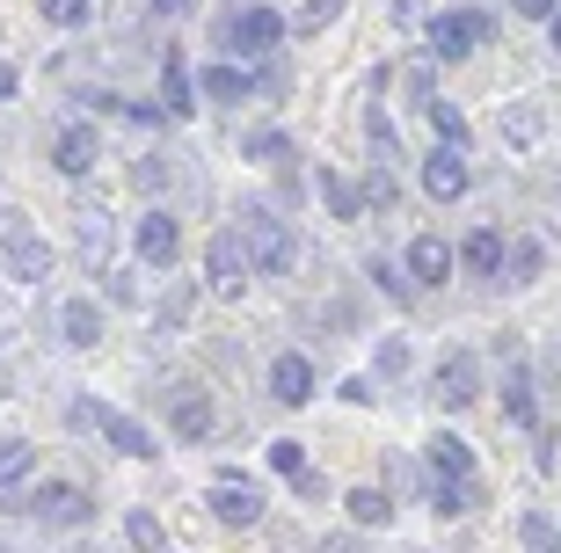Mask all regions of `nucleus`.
Listing matches in <instances>:
<instances>
[{
	"mask_svg": "<svg viewBox=\"0 0 561 553\" xmlns=\"http://www.w3.org/2000/svg\"><path fill=\"white\" fill-rule=\"evenodd\" d=\"M431 131H437V146H453V153L467 146V117H459L453 103H431Z\"/></svg>",
	"mask_w": 561,
	"mask_h": 553,
	"instance_id": "26",
	"label": "nucleus"
},
{
	"mask_svg": "<svg viewBox=\"0 0 561 553\" xmlns=\"http://www.w3.org/2000/svg\"><path fill=\"white\" fill-rule=\"evenodd\" d=\"M459 263L474 269V277H503V263H511V241H503L496 226H474V233L459 241Z\"/></svg>",
	"mask_w": 561,
	"mask_h": 553,
	"instance_id": "12",
	"label": "nucleus"
},
{
	"mask_svg": "<svg viewBox=\"0 0 561 553\" xmlns=\"http://www.w3.org/2000/svg\"><path fill=\"white\" fill-rule=\"evenodd\" d=\"M263 73H241V66H205V103H241Z\"/></svg>",
	"mask_w": 561,
	"mask_h": 553,
	"instance_id": "20",
	"label": "nucleus"
},
{
	"mask_svg": "<svg viewBox=\"0 0 561 553\" xmlns=\"http://www.w3.org/2000/svg\"><path fill=\"white\" fill-rule=\"evenodd\" d=\"M423 459H431L437 481H467V473H474V445H459V437H445V430L423 445Z\"/></svg>",
	"mask_w": 561,
	"mask_h": 553,
	"instance_id": "18",
	"label": "nucleus"
},
{
	"mask_svg": "<svg viewBox=\"0 0 561 553\" xmlns=\"http://www.w3.org/2000/svg\"><path fill=\"white\" fill-rule=\"evenodd\" d=\"M30 466H37V451L22 445V437H8V445H0V495L15 488V481H22V473H30Z\"/></svg>",
	"mask_w": 561,
	"mask_h": 553,
	"instance_id": "23",
	"label": "nucleus"
},
{
	"mask_svg": "<svg viewBox=\"0 0 561 553\" xmlns=\"http://www.w3.org/2000/svg\"><path fill=\"white\" fill-rule=\"evenodd\" d=\"M271 466H277V473H291V481H299V473H307V451L291 445V437H277V445H271Z\"/></svg>",
	"mask_w": 561,
	"mask_h": 553,
	"instance_id": "34",
	"label": "nucleus"
},
{
	"mask_svg": "<svg viewBox=\"0 0 561 553\" xmlns=\"http://www.w3.org/2000/svg\"><path fill=\"white\" fill-rule=\"evenodd\" d=\"M321 205H329V219H357V211H365V189H357L351 175L321 168Z\"/></svg>",
	"mask_w": 561,
	"mask_h": 553,
	"instance_id": "19",
	"label": "nucleus"
},
{
	"mask_svg": "<svg viewBox=\"0 0 561 553\" xmlns=\"http://www.w3.org/2000/svg\"><path fill=\"white\" fill-rule=\"evenodd\" d=\"M379 371H387V379H394V371H409V349H401V343H379Z\"/></svg>",
	"mask_w": 561,
	"mask_h": 553,
	"instance_id": "39",
	"label": "nucleus"
},
{
	"mask_svg": "<svg viewBox=\"0 0 561 553\" xmlns=\"http://www.w3.org/2000/svg\"><path fill=\"white\" fill-rule=\"evenodd\" d=\"M518 532H525V553H561V532H554V517H540V510H533V517L518 525Z\"/></svg>",
	"mask_w": 561,
	"mask_h": 553,
	"instance_id": "31",
	"label": "nucleus"
},
{
	"mask_svg": "<svg viewBox=\"0 0 561 553\" xmlns=\"http://www.w3.org/2000/svg\"><path fill=\"white\" fill-rule=\"evenodd\" d=\"M161 110L168 117H190V110H197V88H190L183 51H161Z\"/></svg>",
	"mask_w": 561,
	"mask_h": 553,
	"instance_id": "15",
	"label": "nucleus"
},
{
	"mask_svg": "<svg viewBox=\"0 0 561 553\" xmlns=\"http://www.w3.org/2000/svg\"><path fill=\"white\" fill-rule=\"evenodd\" d=\"M540 263H547V255H540L533 241H518V247H511V269H518V285H533V277H540Z\"/></svg>",
	"mask_w": 561,
	"mask_h": 553,
	"instance_id": "35",
	"label": "nucleus"
},
{
	"mask_svg": "<svg viewBox=\"0 0 561 553\" xmlns=\"http://www.w3.org/2000/svg\"><path fill=\"white\" fill-rule=\"evenodd\" d=\"M59 329H66V343H73V349H88L95 335H103V313H95V299H66Z\"/></svg>",
	"mask_w": 561,
	"mask_h": 553,
	"instance_id": "21",
	"label": "nucleus"
},
{
	"mask_svg": "<svg viewBox=\"0 0 561 553\" xmlns=\"http://www.w3.org/2000/svg\"><path fill=\"white\" fill-rule=\"evenodd\" d=\"M496 37V22L481 15V8H453V15H437L431 22V59H467V51H474V44H489Z\"/></svg>",
	"mask_w": 561,
	"mask_h": 553,
	"instance_id": "2",
	"label": "nucleus"
},
{
	"mask_svg": "<svg viewBox=\"0 0 561 553\" xmlns=\"http://www.w3.org/2000/svg\"><path fill=\"white\" fill-rule=\"evenodd\" d=\"M153 8H161V15H183V8H197V0H153Z\"/></svg>",
	"mask_w": 561,
	"mask_h": 553,
	"instance_id": "44",
	"label": "nucleus"
},
{
	"mask_svg": "<svg viewBox=\"0 0 561 553\" xmlns=\"http://www.w3.org/2000/svg\"><path fill=\"white\" fill-rule=\"evenodd\" d=\"M271 401H285V408H307L313 401V365L299 357V349L271 357Z\"/></svg>",
	"mask_w": 561,
	"mask_h": 553,
	"instance_id": "10",
	"label": "nucleus"
},
{
	"mask_svg": "<svg viewBox=\"0 0 561 553\" xmlns=\"http://www.w3.org/2000/svg\"><path fill=\"white\" fill-rule=\"evenodd\" d=\"M467 183H474V175H467V153H453V146H437L431 161H423V189H431L437 205L467 197Z\"/></svg>",
	"mask_w": 561,
	"mask_h": 553,
	"instance_id": "11",
	"label": "nucleus"
},
{
	"mask_svg": "<svg viewBox=\"0 0 561 553\" xmlns=\"http://www.w3.org/2000/svg\"><path fill=\"white\" fill-rule=\"evenodd\" d=\"M547 44H554V51H561V8H554V22H547Z\"/></svg>",
	"mask_w": 561,
	"mask_h": 553,
	"instance_id": "45",
	"label": "nucleus"
},
{
	"mask_svg": "<svg viewBox=\"0 0 561 553\" xmlns=\"http://www.w3.org/2000/svg\"><path fill=\"white\" fill-rule=\"evenodd\" d=\"M249 161L285 168V161H291V139H285V131H249Z\"/></svg>",
	"mask_w": 561,
	"mask_h": 553,
	"instance_id": "25",
	"label": "nucleus"
},
{
	"mask_svg": "<svg viewBox=\"0 0 561 553\" xmlns=\"http://www.w3.org/2000/svg\"><path fill=\"white\" fill-rule=\"evenodd\" d=\"M95 161H103V139H95V124H66L59 139H51V168H59V175H88Z\"/></svg>",
	"mask_w": 561,
	"mask_h": 553,
	"instance_id": "9",
	"label": "nucleus"
},
{
	"mask_svg": "<svg viewBox=\"0 0 561 553\" xmlns=\"http://www.w3.org/2000/svg\"><path fill=\"white\" fill-rule=\"evenodd\" d=\"M453 269H459V247H445V233H423V241L409 247V277H416V285H445Z\"/></svg>",
	"mask_w": 561,
	"mask_h": 553,
	"instance_id": "14",
	"label": "nucleus"
},
{
	"mask_svg": "<svg viewBox=\"0 0 561 553\" xmlns=\"http://www.w3.org/2000/svg\"><path fill=\"white\" fill-rule=\"evenodd\" d=\"M373 277H379V291H394V299H409V277H401L394 263H373Z\"/></svg>",
	"mask_w": 561,
	"mask_h": 553,
	"instance_id": "38",
	"label": "nucleus"
},
{
	"mask_svg": "<svg viewBox=\"0 0 561 553\" xmlns=\"http://www.w3.org/2000/svg\"><path fill=\"white\" fill-rule=\"evenodd\" d=\"M227 44L241 59H263V51L285 44V15H277V8H241V15L227 22Z\"/></svg>",
	"mask_w": 561,
	"mask_h": 553,
	"instance_id": "4",
	"label": "nucleus"
},
{
	"mask_svg": "<svg viewBox=\"0 0 561 553\" xmlns=\"http://www.w3.org/2000/svg\"><path fill=\"white\" fill-rule=\"evenodd\" d=\"M30 517H44V525H81L95 503H88L73 481H44V488H30V503H22Z\"/></svg>",
	"mask_w": 561,
	"mask_h": 553,
	"instance_id": "7",
	"label": "nucleus"
},
{
	"mask_svg": "<svg viewBox=\"0 0 561 553\" xmlns=\"http://www.w3.org/2000/svg\"><path fill=\"white\" fill-rule=\"evenodd\" d=\"M365 131H373V146H387V153H394V124L379 117V110H373V117H365Z\"/></svg>",
	"mask_w": 561,
	"mask_h": 553,
	"instance_id": "42",
	"label": "nucleus"
},
{
	"mask_svg": "<svg viewBox=\"0 0 561 553\" xmlns=\"http://www.w3.org/2000/svg\"><path fill=\"white\" fill-rule=\"evenodd\" d=\"M88 8H95V0H37V15L51 22V30H81Z\"/></svg>",
	"mask_w": 561,
	"mask_h": 553,
	"instance_id": "28",
	"label": "nucleus"
},
{
	"mask_svg": "<svg viewBox=\"0 0 561 553\" xmlns=\"http://www.w3.org/2000/svg\"><path fill=\"white\" fill-rule=\"evenodd\" d=\"M533 131H540V110H518V117H511V139L525 146V139H533Z\"/></svg>",
	"mask_w": 561,
	"mask_h": 553,
	"instance_id": "41",
	"label": "nucleus"
},
{
	"mask_svg": "<svg viewBox=\"0 0 561 553\" xmlns=\"http://www.w3.org/2000/svg\"><path fill=\"white\" fill-rule=\"evenodd\" d=\"M131 546H139V553H161V525H153L146 510H131Z\"/></svg>",
	"mask_w": 561,
	"mask_h": 553,
	"instance_id": "36",
	"label": "nucleus"
},
{
	"mask_svg": "<svg viewBox=\"0 0 561 553\" xmlns=\"http://www.w3.org/2000/svg\"><path fill=\"white\" fill-rule=\"evenodd\" d=\"M343 510H351L357 525H387V517H394V495H379V488H357L351 503H343Z\"/></svg>",
	"mask_w": 561,
	"mask_h": 553,
	"instance_id": "24",
	"label": "nucleus"
},
{
	"mask_svg": "<svg viewBox=\"0 0 561 553\" xmlns=\"http://www.w3.org/2000/svg\"><path fill=\"white\" fill-rule=\"evenodd\" d=\"M335 15H343V0H307V8H299V22H291V30H299V37H313V30H329Z\"/></svg>",
	"mask_w": 561,
	"mask_h": 553,
	"instance_id": "33",
	"label": "nucleus"
},
{
	"mask_svg": "<svg viewBox=\"0 0 561 553\" xmlns=\"http://www.w3.org/2000/svg\"><path fill=\"white\" fill-rule=\"evenodd\" d=\"M365 205H373V211H394V205H401L394 168H373V175H365Z\"/></svg>",
	"mask_w": 561,
	"mask_h": 553,
	"instance_id": "29",
	"label": "nucleus"
},
{
	"mask_svg": "<svg viewBox=\"0 0 561 553\" xmlns=\"http://www.w3.org/2000/svg\"><path fill=\"white\" fill-rule=\"evenodd\" d=\"M81 255H88V263H103V255H110V219H103V211H81Z\"/></svg>",
	"mask_w": 561,
	"mask_h": 553,
	"instance_id": "30",
	"label": "nucleus"
},
{
	"mask_svg": "<svg viewBox=\"0 0 561 553\" xmlns=\"http://www.w3.org/2000/svg\"><path fill=\"white\" fill-rule=\"evenodd\" d=\"M503 415H511V423H540V408H533V379H525V371H511V393H503Z\"/></svg>",
	"mask_w": 561,
	"mask_h": 553,
	"instance_id": "27",
	"label": "nucleus"
},
{
	"mask_svg": "<svg viewBox=\"0 0 561 553\" xmlns=\"http://www.w3.org/2000/svg\"><path fill=\"white\" fill-rule=\"evenodd\" d=\"M139 255L153 269H168L175 255H183V226L168 219V211H146V219H139Z\"/></svg>",
	"mask_w": 561,
	"mask_h": 553,
	"instance_id": "13",
	"label": "nucleus"
},
{
	"mask_svg": "<svg viewBox=\"0 0 561 553\" xmlns=\"http://www.w3.org/2000/svg\"><path fill=\"white\" fill-rule=\"evenodd\" d=\"M168 423H175V437H183V445H205L219 415H211V401H205V393H175V408H168Z\"/></svg>",
	"mask_w": 561,
	"mask_h": 553,
	"instance_id": "16",
	"label": "nucleus"
},
{
	"mask_svg": "<svg viewBox=\"0 0 561 553\" xmlns=\"http://www.w3.org/2000/svg\"><path fill=\"white\" fill-rule=\"evenodd\" d=\"M467 503H474V481H437L431 473V510L437 517H467Z\"/></svg>",
	"mask_w": 561,
	"mask_h": 553,
	"instance_id": "22",
	"label": "nucleus"
},
{
	"mask_svg": "<svg viewBox=\"0 0 561 553\" xmlns=\"http://www.w3.org/2000/svg\"><path fill=\"white\" fill-rule=\"evenodd\" d=\"M211 517H219V525H255L263 503H255V488H241V481H211Z\"/></svg>",
	"mask_w": 561,
	"mask_h": 553,
	"instance_id": "17",
	"label": "nucleus"
},
{
	"mask_svg": "<svg viewBox=\"0 0 561 553\" xmlns=\"http://www.w3.org/2000/svg\"><path fill=\"white\" fill-rule=\"evenodd\" d=\"M81 423H95V437H103L110 451H125V459H153V430H139L131 415L103 408V401H88V408H81Z\"/></svg>",
	"mask_w": 561,
	"mask_h": 553,
	"instance_id": "5",
	"label": "nucleus"
},
{
	"mask_svg": "<svg viewBox=\"0 0 561 553\" xmlns=\"http://www.w3.org/2000/svg\"><path fill=\"white\" fill-rule=\"evenodd\" d=\"M241 241H249L255 269H271V277H285V269H291V233H285V219H263V211H255Z\"/></svg>",
	"mask_w": 561,
	"mask_h": 553,
	"instance_id": "8",
	"label": "nucleus"
},
{
	"mask_svg": "<svg viewBox=\"0 0 561 553\" xmlns=\"http://www.w3.org/2000/svg\"><path fill=\"white\" fill-rule=\"evenodd\" d=\"M131 183H139L146 197H153V189H168V161H161V153H153V161H139V168H131Z\"/></svg>",
	"mask_w": 561,
	"mask_h": 553,
	"instance_id": "37",
	"label": "nucleus"
},
{
	"mask_svg": "<svg viewBox=\"0 0 561 553\" xmlns=\"http://www.w3.org/2000/svg\"><path fill=\"white\" fill-rule=\"evenodd\" d=\"M8 95H15V66L0 59V103H8Z\"/></svg>",
	"mask_w": 561,
	"mask_h": 553,
	"instance_id": "43",
	"label": "nucleus"
},
{
	"mask_svg": "<svg viewBox=\"0 0 561 553\" xmlns=\"http://www.w3.org/2000/svg\"><path fill=\"white\" fill-rule=\"evenodd\" d=\"M511 8H518V15H533V22H554L561 0H511Z\"/></svg>",
	"mask_w": 561,
	"mask_h": 553,
	"instance_id": "40",
	"label": "nucleus"
},
{
	"mask_svg": "<svg viewBox=\"0 0 561 553\" xmlns=\"http://www.w3.org/2000/svg\"><path fill=\"white\" fill-rule=\"evenodd\" d=\"M205 277H211V291H219V299H233V291L255 277L249 241H241V233H211V241H205Z\"/></svg>",
	"mask_w": 561,
	"mask_h": 553,
	"instance_id": "3",
	"label": "nucleus"
},
{
	"mask_svg": "<svg viewBox=\"0 0 561 553\" xmlns=\"http://www.w3.org/2000/svg\"><path fill=\"white\" fill-rule=\"evenodd\" d=\"M437 401H445V408H474V401H481L474 349H445V357H437Z\"/></svg>",
	"mask_w": 561,
	"mask_h": 553,
	"instance_id": "6",
	"label": "nucleus"
},
{
	"mask_svg": "<svg viewBox=\"0 0 561 553\" xmlns=\"http://www.w3.org/2000/svg\"><path fill=\"white\" fill-rule=\"evenodd\" d=\"M0 255H8V269H15L22 285H44L51 277V247L37 241V226L22 219V211H0Z\"/></svg>",
	"mask_w": 561,
	"mask_h": 553,
	"instance_id": "1",
	"label": "nucleus"
},
{
	"mask_svg": "<svg viewBox=\"0 0 561 553\" xmlns=\"http://www.w3.org/2000/svg\"><path fill=\"white\" fill-rule=\"evenodd\" d=\"M190 307H197V285H175V291H168V299H161V329L175 335V329H183V321H190Z\"/></svg>",
	"mask_w": 561,
	"mask_h": 553,
	"instance_id": "32",
	"label": "nucleus"
}]
</instances>
